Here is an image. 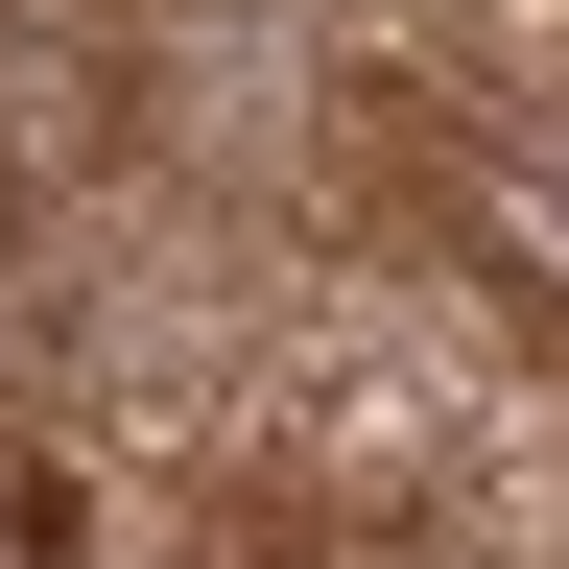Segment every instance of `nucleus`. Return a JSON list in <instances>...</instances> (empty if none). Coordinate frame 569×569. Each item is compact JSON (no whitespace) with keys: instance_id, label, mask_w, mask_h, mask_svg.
<instances>
[{"instance_id":"obj_1","label":"nucleus","mask_w":569,"mask_h":569,"mask_svg":"<svg viewBox=\"0 0 569 569\" xmlns=\"http://www.w3.org/2000/svg\"><path fill=\"white\" fill-rule=\"evenodd\" d=\"M498 451V356L427 309V284H284L261 332V475L332 498V522H451Z\"/></svg>"},{"instance_id":"obj_2","label":"nucleus","mask_w":569,"mask_h":569,"mask_svg":"<svg viewBox=\"0 0 569 569\" xmlns=\"http://www.w3.org/2000/svg\"><path fill=\"white\" fill-rule=\"evenodd\" d=\"M427 213H451L475 309L569 332V96H451L427 119Z\"/></svg>"}]
</instances>
